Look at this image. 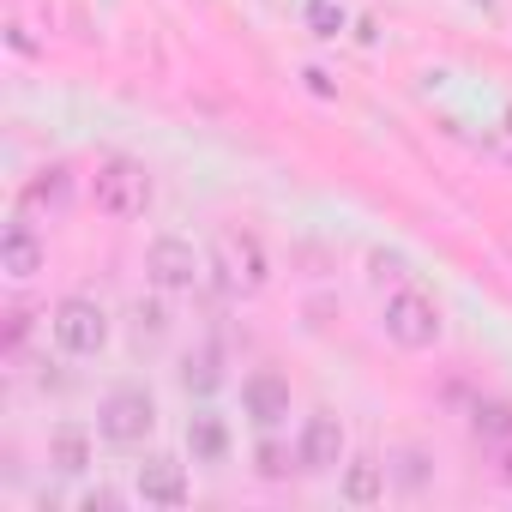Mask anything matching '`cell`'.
<instances>
[{
  "mask_svg": "<svg viewBox=\"0 0 512 512\" xmlns=\"http://www.w3.org/2000/svg\"><path fill=\"white\" fill-rule=\"evenodd\" d=\"M139 332H163V308H145L139 302Z\"/></svg>",
  "mask_w": 512,
  "mask_h": 512,
  "instance_id": "19",
  "label": "cell"
},
{
  "mask_svg": "<svg viewBox=\"0 0 512 512\" xmlns=\"http://www.w3.org/2000/svg\"><path fill=\"white\" fill-rule=\"evenodd\" d=\"M199 278V253L187 241H157L151 247V284L157 290H187Z\"/></svg>",
  "mask_w": 512,
  "mask_h": 512,
  "instance_id": "7",
  "label": "cell"
},
{
  "mask_svg": "<svg viewBox=\"0 0 512 512\" xmlns=\"http://www.w3.org/2000/svg\"><path fill=\"white\" fill-rule=\"evenodd\" d=\"M49 332H55V344L73 350V356H97V350L109 344V320H103V308H97L91 296H67V302H55Z\"/></svg>",
  "mask_w": 512,
  "mask_h": 512,
  "instance_id": "3",
  "label": "cell"
},
{
  "mask_svg": "<svg viewBox=\"0 0 512 512\" xmlns=\"http://www.w3.org/2000/svg\"><path fill=\"white\" fill-rule=\"evenodd\" d=\"M139 494H145L151 506H181V500H187V476H181V464H175V458H151V464H139Z\"/></svg>",
  "mask_w": 512,
  "mask_h": 512,
  "instance_id": "11",
  "label": "cell"
},
{
  "mask_svg": "<svg viewBox=\"0 0 512 512\" xmlns=\"http://www.w3.org/2000/svg\"><path fill=\"white\" fill-rule=\"evenodd\" d=\"M85 458H91V446H85V434H79V428H61V434H55V470H67V476H79V470H85Z\"/></svg>",
  "mask_w": 512,
  "mask_h": 512,
  "instance_id": "14",
  "label": "cell"
},
{
  "mask_svg": "<svg viewBox=\"0 0 512 512\" xmlns=\"http://www.w3.org/2000/svg\"><path fill=\"white\" fill-rule=\"evenodd\" d=\"M217 278H223V290H235V296L266 290V247H260V235L223 229V235H217Z\"/></svg>",
  "mask_w": 512,
  "mask_h": 512,
  "instance_id": "2",
  "label": "cell"
},
{
  "mask_svg": "<svg viewBox=\"0 0 512 512\" xmlns=\"http://www.w3.org/2000/svg\"><path fill=\"white\" fill-rule=\"evenodd\" d=\"M241 398H247V410H253V422H260V428H272V422L290 416V386H284L278 374H253V380L241 386Z\"/></svg>",
  "mask_w": 512,
  "mask_h": 512,
  "instance_id": "10",
  "label": "cell"
},
{
  "mask_svg": "<svg viewBox=\"0 0 512 512\" xmlns=\"http://www.w3.org/2000/svg\"><path fill=\"white\" fill-rule=\"evenodd\" d=\"M217 380H223V356H217L211 344H205V350H193V356L181 362V386H187V392H211Z\"/></svg>",
  "mask_w": 512,
  "mask_h": 512,
  "instance_id": "13",
  "label": "cell"
},
{
  "mask_svg": "<svg viewBox=\"0 0 512 512\" xmlns=\"http://www.w3.org/2000/svg\"><path fill=\"white\" fill-rule=\"evenodd\" d=\"M344 494H350L356 506H368V500L380 494V464H350V476H344Z\"/></svg>",
  "mask_w": 512,
  "mask_h": 512,
  "instance_id": "16",
  "label": "cell"
},
{
  "mask_svg": "<svg viewBox=\"0 0 512 512\" xmlns=\"http://www.w3.org/2000/svg\"><path fill=\"white\" fill-rule=\"evenodd\" d=\"M145 205H151V175H145V163L109 157V163L97 169V211L115 217V223H133V217H145Z\"/></svg>",
  "mask_w": 512,
  "mask_h": 512,
  "instance_id": "1",
  "label": "cell"
},
{
  "mask_svg": "<svg viewBox=\"0 0 512 512\" xmlns=\"http://www.w3.org/2000/svg\"><path fill=\"white\" fill-rule=\"evenodd\" d=\"M97 428H103V440H115V446H133V440H145V434L157 428V404H151L139 386H121V392H109V398H103V410H97Z\"/></svg>",
  "mask_w": 512,
  "mask_h": 512,
  "instance_id": "5",
  "label": "cell"
},
{
  "mask_svg": "<svg viewBox=\"0 0 512 512\" xmlns=\"http://www.w3.org/2000/svg\"><path fill=\"white\" fill-rule=\"evenodd\" d=\"M476 434L482 440H506L512 434V404H476Z\"/></svg>",
  "mask_w": 512,
  "mask_h": 512,
  "instance_id": "17",
  "label": "cell"
},
{
  "mask_svg": "<svg viewBox=\"0 0 512 512\" xmlns=\"http://www.w3.org/2000/svg\"><path fill=\"white\" fill-rule=\"evenodd\" d=\"M0 272L7 278H37L43 272V241L31 235V223H13L0 235Z\"/></svg>",
  "mask_w": 512,
  "mask_h": 512,
  "instance_id": "8",
  "label": "cell"
},
{
  "mask_svg": "<svg viewBox=\"0 0 512 512\" xmlns=\"http://www.w3.org/2000/svg\"><path fill=\"white\" fill-rule=\"evenodd\" d=\"M386 338L404 344V350H428V344L440 338V308H434V296L398 290V296L386 302Z\"/></svg>",
  "mask_w": 512,
  "mask_h": 512,
  "instance_id": "4",
  "label": "cell"
},
{
  "mask_svg": "<svg viewBox=\"0 0 512 512\" xmlns=\"http://www.w3.org/2000/svg\"><path fill=\"white\" fill-rule=\"evenodd\" d=\"M506 476H512V458H506Z\"/></svg>",
  "mask_w": 512,
  "mask_h": 512,
  "instance_id": "20",
  "label": "cell"
},
{
  "mask_svg": "<svg viewBox=\"0 0 512 512\" xmlns=\"http://www.w3.org/2000/svg\"><path fill=\"white\" fill-rule=\"evenodd\" d=\"M260 476H290V452L266 440V446H260Z\"/></svg>",
  "mask_w": 512,
  "mask_h": 512,
  "instance_id": "18",
  "label": "cell"
},
{
  "mask_svg": "<svg viewBox=\"0 0 512 512\" xmlns=\"http://www.w3.org/2000/svg\"><path fill=\"white\" fill-rule=\"evenodd\" d=\"M344 458V428L338 416H308V434H302V470H332Z\"/></svg>",
  "mask_w": 512,
  "mask_h": 512,
  "instance_id": "9",
  "label": "cell"
},
{
  "mask_svg": "<svg viewBox=\"0 0 512 512\" xmlns=\"http://www.w3.org/2000/svg\"><path fill=\"white\" fill-rule=\"evenodd\" d=\"M67 199H73V169L55 163V169H43V175L25 187L19 217H25V223H31V217H55V211H67Z\"/></svg>",
  "mask_w": 512,
  "mask_h": 512,
  "instance_id": "6",
  "label": "cell"
},
{
  "mask_svg": "<svg viewBox=\"0 0 512 512\" xmlns=\"http://www.w3.org/2000/svg\"><path fill=\"white\" fill-rule=\"evenodd\" d=\"M187 446H193V458H199V464H223L229 434H223V422H217V416H193V422H187Z\"/></svg>",
  "mask_w": 512,
  "mask_h": 512,
  "instance_id": "12",
  "label": "cell"
},
{
  "mask_svg": "<svg viewBox=\"0 0 512 512\" xmlns=\"http://www.w3.org/2000/svg\"><path fill=\"white\" fill-rule=\"evenodd\" d=\"M344 19H350L344 0H308V31H314V37H338Z\"/></svg>",
  "mask_w": 512,
  "mask_h": 512,
  "instance_id": "15",
  "label": "cell"
}]
</instances>
